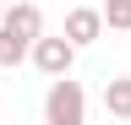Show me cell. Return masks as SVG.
I'll return each mask as SVG.
<instances>
[{"mask_svg": "<svg viewBox=\"0 0 131 125\" xmlns=\"http://www.w3.org/2000/svg\"><path fill=\"white\" fill-rule=\"evenodd\" d=\"M44 120L49 125H82V120H88V92H82V82H71V71H66V76H49Z\"/></svg>", "mask_w": 131, "mask_h": 125, "instance_id": "cell-1", "label": "cell"}, {"mask_svg": "<svg viewBox=\"0 0 131 125\" xmlns=\"http://www.w3.org/2000/svg\"><path fill=\"white\" fill-rule=\"evenodd\" d=\"M77 54H82V49H77L66 33H55V38H49V33H38V38H33V49H27L33 71H44V76H66V71L77 65Z\"/></svg>", "mask_w": 131, "mask_h": 125, "instance_id": "cell-2", "label": "cell"}, {"mask_svg": "<svg viewBox=\"0 0 131 125\" xmlns=\"http://www.w3.org/2000/svg\"><path fill=\"white\" fill-rule=\"evenodd\" d=\"M60 33L71 38L77 49H88V44H98V38H104V11H98V6H71Z\"/></svg>", "mask_w": 131, "mask_h": 125, "instance_id": "cell-3", "label": "cell"}, {"mask_svg": "<svg viewBox=\"0 0 131 125\" xmlns=\"http://www.w3.org/2000/svg\"><path fill=\"white\" fill-rule=\"evenodd\" d=\"M6 27H16L22 38H38L44 33V11L33 6V0H16V6H6V17H0Z\"/></svg>", "mask_w": 131, "mask_h": 125, "instance_id": "cell-4", "label": "cell"}, {"mask_svg": "<svg viewBox=\"0 0 131 125\" xmlns=\"http://www.w3.org/2000/svg\"><path fill=\"white\" fill-rule=\"evenodd\" d=\"M104 109H109V120H131V76L104 82Z\"/></svg>", "mask_w": 131, "mask_h": 125, "instance_id": "cell-5", "label": "cell"}, {"mask_svg": "<svg viewBox=\"0 0 131 125\" xmlns=\"http://www.w3.org/2000/svg\"><path fill=\"white\" fill-rule=\"evenodd\" d=\"M27 49H33V38H22V33H16V27H6V22H0V65H22V60H27Z\"/></svg>", "mask_w": 131, "mask_h": 125, "instance_id": "cell-6", "label": "cell"}, {"mask_svg": "<svg viewBox=\"0 0 131 125\" xmlns=\"http://www.w3.org/2000/svg\"><path fill=\"white\" fill-rule=\"evenodd\" d=\"M104 27H115V33H131V0H104Z\"/></svg>", "mask_w": 131, "mask_h": 125, "instance_id": "cell-7", "label": "cell"}, {"mask_svg": "<svg viewBox=\"0 0 131 125\" xmlns=\"http://www.w3.org/2000/svg\"><path fill=\"white\" fill-rule=\"evenodd\" d=\"M0 17H6V0H0Z\"/></svg>", "mask_w": 131, "mask_h": 125, "instance_id": "cell-8", "label": "cell"}]
</instances>
